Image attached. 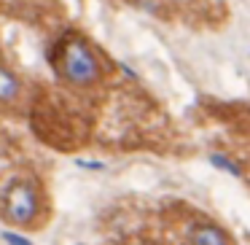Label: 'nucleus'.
Returning a JSON list of instances; mask_svg holds the SVG:
<instances>
[{"instance_id": "f257e3e1", "label": "nucleus", "mask_w": 250, "mask_h": 245, "mask_svg": "<svg viewBox=\"0 0 250 245\" xmlns=\"http://www.w3.org/2000/svg\"><path fill=\"white\" fill-rule=\"evenodd\" d=\"M62 76L76 87H92L100 81V62L83 41H70L62 51Z\"/></svg>"}, {"instance_id": "f03ea898", "label": "nucleus", "mask_w": 250, "mask_h": 245, "mask_svg": "<svg viewBox=\"0 0 250 245\" xmlns=\"http://www.w3.org/2000/svg\"><path fill=\"white\" fill-rule=\"evenodd\" d=\"M6 218L17 226H30L38 216V189L30 180H17L6 194Z\"/></svg>"}, {"instance_id": "7ed1b4c3", "label": "nucleus", "mask_w": 250, "mask_h": 245, "mask_svg": "<svg viewBox=\"0 0 250 245\" xmlns=\"http://www.w3.org/2000/svg\"><path fill=\"white\" fill-rule=\"evenodd\" d=\"M188 245H231V237L218 223H191L188 226Z\"/></svg>"}, {"instance_id": "20e7f679", "label": "nucleus", "mask_w": 250, "mask_h": 245, "mask_svg": "<svg viewBox=\"0 0 250 245\" xmlns=\"http://www.w3.org/2000/svg\"><path fill=\"white\" fill-rule=\"evenodd\" d=\"M19 97V78L11 70L0 67V103H14Z\"/></svg>"}, {"instance_id": "39448f33", "label": "nucleus", "mask_w": 250, "mask_h": 245, "mask_svg": "<svg viewBox=\"0 0 250 245\" xmlns=\"http://www.w3.org/2000/svg\"><path fill=\"white\" fill-rule=\"evenodd\" d=\"M210 162L215 164V167H221V170H226V173H231V175H242L239 173V167L231 162V159H226V156H221V154H212L210 156Z\"/></svg>"}, {"instance_id": "423d86ee", "label": "nucleus", "mask_w": 250, "mask_h": 245, "mask_svg": "<svg viewBox=\"0 0 250 245\" xmlns=\"http://www.w3.org/2000/svg\"><path fill=\"white\" fill-rule=\"evenodd\" d=\"M3 240H6V245H33L27 237H22L17 232H3Z\"/></svg>"}, {"instance_id": "0eeeda50", "label": "nucleus", "mask_w": 250, "mask_h": 245, "mask_svg": "<svg viewBox=\"0 0 250 245\" xmlns=\"http://www.w3.org/2000/svg\"><path fill=\"white\" fill-rule=\"evenodd\" d=\"M76 164H78V167H83V170H103L105 167L103 162H92V159H76Z\"/></svg>"}]
</instances>
